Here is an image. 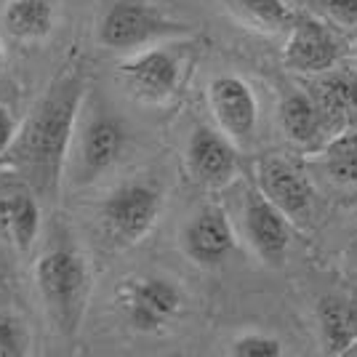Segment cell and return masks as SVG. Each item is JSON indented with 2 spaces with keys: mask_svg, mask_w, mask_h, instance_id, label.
Wrapping results in <instances>:
<instances>
[{
  "mask_svg": "<svg viewBox=\"0 0 357 357\" xmlns=\"http://www.w3.org/2000/svg\"><path fill=\"white\" fill-rule=\"evenodd\" d=\"M86 96V73L80 61L64 64L16 136L14 163L40 197H56L73 144L75 118Z\"/></svg>",
  "mask_w": 357,
  "mask_h": 357,
  "instance_id": "1",
  "label": "cell"
},
{
  "mask_svg": "<svg viewBox=\"0 0 357 357\" xmlns=\"http://www.w3.org/2000/svg\"><path fill=\"white\" fill-rule=\"evenodd\" d=\"M35 285L48 320L64 339H75L89 304V264L70 245H56L35 261Z\"/></svg>",
  "mask_w": 357,
  "mask_h": 357,
  "instance_id": "2",
  "label": "cell"
},
{
  "mask_svg": "<svg viewBox=\"0 0 357 357\" xmlns=\"http://www.w3.org/2000/svg\"><path fill=\"white\" fill-rule=\"evenodd\" d=\"M181 32H187L184 24L168 19L144 0H118L99 19L96 40L109 51H136Z\"/></svg>",
  "mask_w": 357,
  "mask_h": 357,
  "instance_id": "3",
  "label": "cell"
},
{
  "mask_svg": "<svg viewBox=\"0 0 357 357\" xmlns=\"http://www.w3.org/2000/svg\"><path fill=\"white\" fill-rule=\"evenodd\" d=\"M163 208V195L147 181H128L107 195L102 203V227L107 238L120 245H134L152 229Z\"/></svg>",
  "mask_w": 357,
  "mask_h": 357,
  "instance_id": "4",
  "label": "cell"
},
{
  "mask_svg": "<svg viewBox=\"0 0 357 357\" xmlns=\"http://www.w3.org/2000/svg\"><path fill=\"white\" fill-rule=\"evenodd\" d=\"M118 298L128 326L142 333L163 331L184 304L181 291L165 278H131L120 285Z\"/></svg>",
  "mask_w": 357,
  "mask_h": 357,
  "instance_id": "5",
  "label": "cell"
},
{
  "mask_svg": "<svg viewBox=\"0 0 357 357\" xmlns=\"http://www.w3.org/2000/svg\"><path fill=\"white\" fill-rule=\"evenodd\" d=\"M181 54L174 48H147L123 61L120 75L136 96L149 102H163L176 93L181 83Z\"/></svg>",
  "mask_w": 357,
  "mask_h": 357,
  "instance_id": "6",
  "label": "cell"
},
{
  "mask_svg": "<svg viewBox=\"0 0 357 357\" xmlns=\"http://www.w3.org/2000/svg\"><path fill=\"white\" fill-rule=\"evenodd\" d=\"M128 144L126 123L115 115H96L77 139L75 171L80 181H93L118 163Z\"/></svg>",
  "mask_w": 357,
  "mask_h": 357,
  "instance_id": "7",
  "label": "cell"
},
{
  "mask_svg": "<svg viewBox=\"0 0 357 357\" xmlns=\"http://www.w3.org/2000/svg\"><path fill=\"white\" fill-rule=\"evenodd\" d=\"M208 102L222 131L235 142H251L259 107L251 86L235 75H219L208 86Z\"/></svg>",
  "mask_w": 357,
  "mask_h": 357,
  "instance_id": "8",
  "label": "cell"
},
{
  "mask_svg": "<svg viewBox=\"0 0 357 357\" xmlns=\"http://www.w3.org/2000/svg\"><path fill=\"white\" fill-rule=\"evenodd\" d=\"M181 245H184V253L203 267L222 264L235 251V232L227 213L216 206H206L203 211H197L181 232Z\"/></svg>",
  "mask_w": 357,
  "mask_h": 357,
  "instance_id": "9",
  "label": "cell"
},
{
  "mask_svg": "<svg viewBox=\"0 0 357 357\" xmlns=\"http://www.w3.org/2000/svg\"><path fill=\"white\" fill-rule=\"evenodd\" d=\"M245 232L251 238L256 253L267 264H283L288 245H291V229L285 222V213L261 190H251L245 200Z\"/></svg>",
  "mask_w": 357,
  "mask_h": 357,
  "instance_id": "10",
  "label": "cell"
},
{
  "mask_svg": "<svg viewBox=\"0 0 357 357\" xmlns=\"http://www.w3.org/2000/svg\"><path fill=\"white\" fill-rule=\"evenodd\" d=\"M187 165L195 181L206 187H224L238 171L235 147L213 128H195L187 144Z\"/></svg>",
  "mask_w": 357,
  "mask_h": 357,
  "instance_id": "11",
  "label": "cell"
},
{
  "mask_svg": "<svg viewBox=\"0 0 357 357\" xmlns=\"http://www.w3.org/2000/svg\"><path fill=\"white\" fill-rule=\"evenodd\" d=\"M339 59V43L331 32L312 19H296L294 35L285 48V64L298 73H326Z\"/></svg>",
  "mask_w": 357,
  "mask_h": 357,
  "instance_id": "12",
  "label": "cell"
},
{
  "mask_svg": "<svg viewBox=\"0 0 357 357\" xmlns=\"http://www.w3.org/2000/svg\"><path fill=\"white\" fill-rule=\"evenodd\" d=\"M259 190L283 211L285 216H304L312 206V187L294 165L264 160L259 168Z\"/></svg>",
  "mask_w": 357,
  "mask_h": 357,
  "instance_id": "13",
  "label": "cell"
},
{
  "mask_svg": "<svg viewBox=\"0 0 357 357\" xmlns=\"http://www.w3.org/2000/svg\"><path fill=\"white\" fill-rule=\"evenodd\" d=\"M0 232L19 253H30L40 235V206L30 190L0 192Z\"/></svg>",
  "mask_w": 357,
  "mask_h": 357,
  "instance_id": "14",
  "label": "cell"
},
{
  "mask_svg": "<svg viewBox=\"0 0 357 357\" xmlns=\"http://www.w3.org/2000/svg\"><path fill=\"white\" fill-rule=\"evenodd\" d=\"M312 99L326 128L347 131L357 126V75L333 73L314 83Z\"/></svg>",
  "mask_w": 357,
  "mask_h": 357,
  "instance_id": "15",
  "label": "cell"
},
{
  "mask_svg": "<svg viewBox=\"0 0 357 357\" xmlns=\"http://www.w3.org/2000/svg\"><path fill=\"white\" fill-rule=\"evenodd\" d=\"M3 24L16 40L40 43L54 32L56 6H54V0H6Z\"/></svg>",
  "mask_w": 357,
  "mask_h": 357,
  "instance_id": "16",
  "label": "cell"
},
{
  "mask_svg": "<svg viewBox=\"0 0 357 357\" xmlns=\"http://www.w3.org/2000/svg\"><path fill=\"white\" fill-rule=\"evenodd\" d=\"M320 333L331 355L352 349L357 339V304L347 296H323L317 304Z\"/></svg>",
  "mask_w": 357,
  "mask_h": 357,
  "instance_id": "17",
  "label": "cell"
},
{
  "mask_svg": "<svg viewBox=\"0 0 357 357\" xmlns=\"http://www.w3.org/2000/svg\"><path fill=\"white\" fill-rule=\"evenodd\" d=\"M280 120H283L285 134L298 144H312L320 136V131L326 128L314 99L304 96V93H294V96L285 99L283 107H280Z\"/></svg>",
  "mask_w": 357,
  "mask_h": 357,
  "instance_id": "18",
  "label": "cell"
},
{
  "mask_svg": "<svg viewBox=\"0 0 357 357\" xmlns=\"http://www.w3.org/2000/svg\"><path fill=\"white\" fill-rule=\"evenodd\" d=\"M326 165L339 184H357V134H344L328 149Z\"/></svg>",
  "mask_w": 357,
  "mask_h": 357,
  "instance_id": "19",
  "label": "cell"
},
{
  "mask_svg": "<svg viewBox=\"0 0 357 357\" xmlns=\"http://www.w3.org/2000/svg\"><path fill=\"white\" fill-rule=\"evenodd\" d=\"M238 6L253 22L264 24L269 30H283L288 24H296V16L283 0H238Z\"/></svg>",
  "mask_w": 357,
  "mask_h": 357,
  "instance_id": "20",
  "label": "cell"
},
{
  "mask_svg": "<svg viewBox=\"0 0 357 357\" xmlns=\"http://www.w3.org/2000/svg\"><path fill=\"white\" fill-rule=\"evenodd\" d=\"M283 352V344L264 333H248L232 344L235 357H278Z\"/></svg>",
  "mask_w": 357,
  "mask_h": 357,
  "instance_id": "21",
  "label": "cell"
},
{
  "mask_svg": "<svg viewBox=\"0 0 357 357\" xmlns=\"http://www.w3.org/2000/svg\"><path fill=\"white\" fill-rule=\"evenodd\" d=\"M27 352L24 331L14 317L0 314V357H22Z\"/></svg>",
  "mask_w": 357,
  "mask_h": 357,
  "instance_id": "22",
  "label": "cell"
},
{
  "mask_svg": "<svg viewBox=\"0 0 357 357\" xmlns=\"http://www.w3.org/2000/svg\"><path fill=\"white\" fill-rule=\"evenodd\" d=\"M320 8L331 14L336 22L355 27L357 24V0H317Z\"/></svg>",
  "mask_w": 357,
  "mask_h": 357,
  "instance_id": "23",
  "label": "cell"
},
{
  "mask_svg": "<svg viewBox=\"0 0 357 357\" xmlns=\"http://www.w3.org/2000/svg\"><path fill=\"white\" fill-rule=\"evenodd\" d=\"M16 120L11 115V109L8 107L0 105V155H6L11 144L16 142Z\"/></svg>",
  "mask_w": 357,
  "mask_h": 357,
  "instance_id": "24",
  "label": "cell"
},
{
  "mask_svg": "<svg viewBox=\"0 0 357 357\" xmlns=\"http://www.w3.org/2000/svg\"><path fill=\"white\" fill-rule=\"evenodd\" d=\"M11 280V272H8V261H6V251H3V232H0V288H6Z\"/></svg>",
  "mask_w": 357,
  "mask_h": 357,
  "instance_id": "25",
  "label": "cell"
},
{
  "mask_svg": "<svg viewBox=\"0 0 357 357\" xmlns=\"http://www.w3.org/2000/svg\"><path fill=\"white\" fill-rule=\"evenodd\" d=\"M3 67H6V54H3V45H0V75H3Z\"/></svg>",
  "mask_w": 357,
  "mask_h": 357,
  "instance_id": "26",
  "label": "cell"
},
{
  "mask_svg": "<svg viewBox=\"0 0 357 357\" xmlns=\"http://www.w3.org/2000/svg\"><path fill=\"white\" fill-rule=\"evenodd\" d=\"M352 352H357V339H355V344H352Z\"/></svg>",
  "mask_w": 357,
  "mask_h": 357,
  "instance_id": "27",
  "label": "cell"
}]
</instances>
